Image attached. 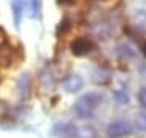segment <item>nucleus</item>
Listing matches in <instances>:
<instances>
[{
    "instance_id": "f257e3e1",
    "label": "nucleus",
    "mask_w": 146,
    "mask_h": 138,
    "mask_svg": "<svg viewBox=\"0 0 146 138\" xmlns=\"http://www.w3.org/2000/svg\"><path fill=\"white\" fill-rule=\"evenodd\" d=\"M101 99L102 98L99 93H86L76 99V102L73 104V111L80 119H89L94 115V111L101 104Z\"/></svg>"
},
{
    "instance_id": "f03ea898",
    "label": "nucleus",
    "mask_w": 146,
    "mask_h": 138,
    "mask_svg": "<svg viewBox=\"0 0 146 138\" xmlns=\"http://www.w3.org/2000/svg\"><path fill=\"white\" fill-rule=\"evenodd\" d=\"M130 132H131L130 123L125 122V120H114L106 128L107 138H125L127 135H130Z\"/></svg>"
},
{
    "instance_id": "7ed1b4c3",
    "label": "nucleus",
    "mask_w": 146,
    "mask_h": 138,
    "mask_svg": "<svg viewBox=\"0 0 146 138\" xmlns=\"http://www.w3.org/2000/svg\"><path fill=\"white\" fill-rule=\"evenodd\" d=\"M78 127L72 122H57L52 127V135L55 138H76Z\"/></svg>"
},
{
    "instance_id": "20e7f679",
    "label": "nucleus",
    "mask_w": 146,
    "mask_h": 138,
    "mask_svg": "<svg viewBox=\"0 0 146 138\" xmlns=\"http://www.w3.org/2000/svg\"><path fill=\"white\" fill-rule=\"evenodd\" d=\"M93 50V42L88 37H76L70 42V52L75 57H83L86 54H89Z\"/></svg>"
},
{
    "instance_id": "39448f33",
    "label": "nucleus",
    "mask_w": 146,
    "mask_h": 138,
    "mask_svg": "<svg viewBox=\"0 0 146 138\" xmlns=\"http://www.w3.org/2000/svg\"><path fill=\"white\" fill-rule=\"evenodd\" d=\"M83 85H84V80L80 75H68L67 78L63 80V88L70 94H75V93L81 91L83 90Z\"/></svg>"
},
{
    "instance_id": "423d86ee",
    "label": "nucleus",
    "mask_w": 146,
    "mask_h": 138,
    "mask_svg": "<svg viewBox=\"0 0 146 138\" xmlns=\"http://www.w3.org/2000/svg\"><path fill=\"white\" fill-rule=\"evenodd\" d=\"M11 10H13V16H15V25L20 26V20L23 15V0H11Z\"/></svg>"
},
{
    "instance_id": "0eeeda50",
    "label": "nucleus",
    "mask_w": 146,
    "mask_h": 138,
    "mask_svg": "<svg viewBox=\"0 0 146 138\" xmlns=\"http://www.w3.org/2000/svg\"><path fill=\"white\" fill-rule=\"evenodd\" d=\"M76 138H98V132L94 130L93 127L89 125H84V127H78V132H76Z\"/></svg>"
},
{
    "instance_id": "6e6552de",
    "label": "nucleus",
    "mask_w": 146,
    "mask_h": 138,
    "mask_svg": "<svg viewBox=\"0 0 146 138\" xmlns=\"http://www.w3.org/2000/svg\"><path fill=\"white\" fill-rule=\"evenodd\" d=\"M29 85H31V80H29V75H21L20 80H18V90L23 96L26 94L28 91H29Z\"/></svg>"
},
{
    "instance_id": "1a4fd4ad",
    "label": "nucleus",
    "mask_w": 146,
    "mask_h": 138,
    "mask_svg": "<svg viewBox=\"0 0 146 138\" xmlns=\"http://www.w3.org/2000/svg\"><path fill=\"white\" fill-rule=\"evenodd\" d=\"M114 99L117 101V104H120V106H127V104L130 102V96L127 94V91H123V90H115L114 91Z\"/></svg>"
},
{
    "instance_id": "9d476101",
    "label": "nucleus",
    "mask_w": 146,
    "mask_h": 138,
    "mask_svg": "<svg viewBox=\"0 0 146 138\" xmlns=\"http://www.w3.org/2000/svg\"><path fill=\"white\" fill-rule=\"evenodd\" d=\"M136 128H140L141 132H146V112H140L136 115Z\"/></svg>"
},
{
    "instance_id": "9b49d317",
    "label": "nucleus",
    "mask_w": 146,
    "mask_h": 138,
    "mask_svg": "<svg viewBox=\"0 0 146 138\" xmlns=\"http://www.w3.org/2000/svg\"><path fill=\"white\" fill-rule=\"evenodd\" d=\"M119 50H120V54H122L123 57H127V58L135 57V52H133V49H131L130 46H127V44H122V46H119Z\"/></svg>"
},
{
    "instance_id": "f8f14e48",
    "label": "nucleus",
    "mask_w": 146,
    "mask_h": 138,
    "mask_svg": "<svg viewBox=\"0 0 146 138\" xmlns=\"http://www.w3.org/2000/svg\"><path fill=\"white\" fill-rule=\"evenodd\" d=\"M138 102L143 109H146V88H141L138 93Z\"/></svg>"
},
{
    "instance_id": "ddd939ff",
    "label": "nucleus",
    "mask_w": 146,
    "mask_h": 138,
    "mask_svg": "<svg viewBox=\"0 0 146 138\" xmlns=\"http://www.w3.org/2000/svg\"><path fill=\"white\" fill-rule=\"evenodd\" d=\"M31 7H33V16H39L41 11V0H31Z\"/></svg>"
},
{
    "instance_id": "4468645a",
    "label": "nucleus",
    "mask_w": 146,
    "mask_h": 138,
    "mask_svg": "<svg viewBox=\"0 0 146 138\" xmlns=\"http://www.w3.org/2000/svg\"><path fill=\"white\" fill-rule=\"evenodd\" d=\"M143 54H145V55H146V44H145V46H143Z\"/></svg>"
}]
</instances>
